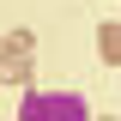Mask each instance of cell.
Segmentation results:
<instances>
[{
    "mask_svg": "<svg viewBox=\"0 0 121 121\" xmlns=\"http://www.w3.org/2000/svg\"><path fill=\"white\" fill-rule=\"evenodd\" d=\"M30 48H36L30 30H12V36H6V55H30Z\"/></svg>",
    "mask_w": 121,
    "mask_h": 121,
    "instance_id": "3",
    "label": "cell"
},
{
    "mask_svg": "<svg viewBox=\"0 0 121 121\" xmlns=\"http://www.w3.org/2000/svg\"><path fill=\"white\" fill-rule=\"evenodd\" d=\"M97 43H103V60H109V67H121V24H103Z\"/></svg>",
    "mask_w": 121,
    "mask_h": 121,
    "instance_id": "2",
    "label": "cell"
},
{
    "mask_svg": "<svg viewBox=\"0 0 121 121\" xmlns=\"http://www.w3.org/2000/svg\"><path fill=\"white\" fill-rule=\"evenodd\" d=\"M0 73H6V79H24V85H30V60H24V55H12L6 67H0Z\"/></svg>",
    "mask_w": 121,
    "mask_h": 121,
    "instance_id": "4",
    "label": "cell"
},
{
    "mask_svg": "<svg viewBox=\"0 0 121 121\" xmlns=\"http://www.w3.org/2000/svg\"><path fill=\"white\" fill-rule=\"evenodd\" d=\"M0 55H6V36H0Z\"/></svg>",
    "mask_w": 121,
    "mask_h": 121,
    "instance_id": "5",
    "label": "cell"
},
{
    "mask_svg": "<svg viewBox=\"0 0 121 121\" xmlns=\"http://www.w3.org/2000/svg\"><path fill=\"white\" fill-rule=\"evenodd\" d=\"M18 121H91L79 91H30L18 103Z\"/></svg>",
    "mask_w": 121,
    "mask_h": 121,
    "instance_id": "1",
    "label": "cell"
}]
</instances>
